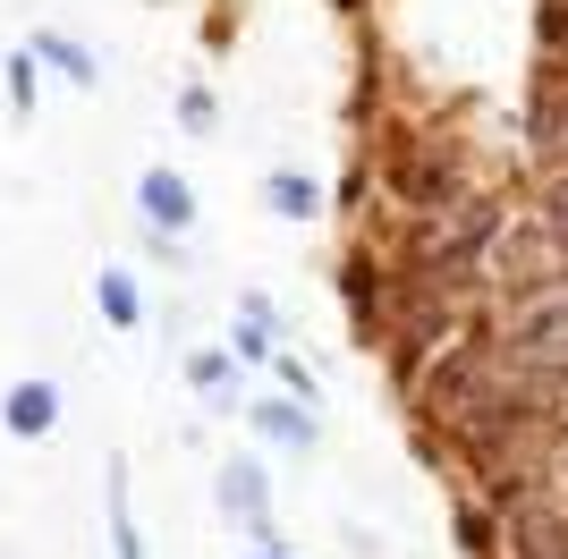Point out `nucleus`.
Instances as JSON below:
<instances>
[{"instance_id": "obj_1", "label": "nucleus", "mask_w": 568, "mask_h": 559, "mask_svg": "<svg viewBox=\"0 0 568 559\" xmlns=\"http://www.w3.org/2000/svg\"><path fill=\"white\" fill-rule=\"evenodd\" d=\"M493 348L518 373H535V382L568 373V280H551V288H535V297H518V305H500Z\"/></svg>"}, {"instance_id": "obj_2", "label": "nucleus", "mask_w": 568, "mask_h": 559, "mask_svg": "<svg viewBox=\"0 0 568 559\" xmlns=\"http://www.w3.org/2000/svg\"><path fill=\"white\" fill-rule=\"evenodd\" d=\"M551 280H568V255H560V237L535 221V212H509V230L493 237V255H484V288H493L500 305H518L535 297V288H551Z\"/></svg>"}, {"instance_id": "obj_3", "label": "nucleus", "mask_w": 568, "mask_h": 559, "mask_svg": "<svg viewBox=\"0 0 568 559\" xmlns=\"http://www.w3.org/2000/svg\"><path fill=\"white\" fill-rule=\"evenodd\" d=\"M467 186H475V179H467V153H458L450 136H407L399 162H390V195H399L416 221H425V212H442V204H458Z\"/></svg>"}, {"instance_id": "obj_4", "label": "nucleus", "mask_w": 568, "mask_h": 559, "mask_svg": "<svg viewBox=\"0 0 568 559\" xmlns=\"http://www.w3.org/2000/svg\"><path fill=\"white\" fill-rule=\"evenodd\" d=\"M213 491H221V509L246 526L255 551H281V535H272V475H263L255 458H221V484Z\"/></svg>"}, {"instance_id": "obj_5", "label": "nucleus", "mask_w": 568, "mask_h": 559, "mask_svg": "<svg viewBox=\"0 0 568 559\" xmlns=\"http://www.w3.org/2000/svg\"><path fill=\"white\" fill-rule=\"evenodd\" d=\"M136 212H144V230L162 237V246H179V237L195 230V186L179 179L170 162H153V170L136 179Z\"/></svg>"}, {"instance_id": "obj_6", "label": "nucleus", "mask_w": 568, "mask_h": 559, "mask_svg": "<svg viewBox=\"0 0 568 559\" xmlns=\"http://www.w3.org/2000/svg\"><path fill=\"white\" fill-rule=\"evenodd\" d=\"M246 424H255L272 449H314L323 441V416H314L306 398H246Z\"/></svg>"}, {"instance_id": "obj_7", "label": "nucleus", "mask_w": 568, "mask_h": 559, "mask_svg": "<svg viewBox=\"0 0 568 559\" xmlns=\"http://www.w3.org/2000/svg\"><path fill=\"white\" fill-rule=\"evenodd\" d=\"M281 331H288V323H281V305L263 297V288H246V297H237V365H272V356L288 348Z\"/></svg>"}, {"instance_id": "obj_8", "label": "nucleus", "mask_w": 568, "mask_h": 559, "mask_svg": "<svg viewBox=\"0 0 568 559\" xmlns=\"http://www.w3.org/2000/svg\"><path fill=\"white\" fill-rule=\"evenodd\" d=\"M0 424H9L18 441H43L51 424H60V390H51V382H18V390L0 398Z\"/></svg>"}, {"instance_id": "obj_9", "label": "nucleus", "mask_w": 568, "mask_h": 559, "mask_svg": "<svg viewBox=\"0 0 568 559\" xmlns=\"http://www.w3.org/2000/svg\"><path fill=\"white\" fill-rule=\"evenodd\" d=\"M535 162H544V170H568V77L535 93Z\"/></svg>"}, {"instance_id": "obj_10", "label": "nucleus", "mask_w": 568, "mask_h": 559, "mask_svg": "<svg viewBox=\"0 0 568 559\" xmlns=\"http://www.w3.org/2000/svg\"><path fill=\"white\" fill-rule=\"evenodd\" d=\"M26 51H34L43 69H60V77H69V85H102V60H94V51H85V43H77V34H60V26H43V34H34V43H26Z\"/></svg>"}, {"instance_id": "obj_11", "label": "nucleus", "mask_w": 568, "mask_h": 559, "mask_svg": "<svg viewBox=\"0 0 568 559\" xmlns=\"http://www.w3.org/2000/svg\"><path fill=\"white\" fill-rule=\"evenodd\" d=\"M263 212H281V221H314V212H323V186H314L306 170H272V179H263Z\"/></svg>"}, {"instance_id": "obj_12", "label": "nucleus", "mask_w": 568, "mask_h": 559, "mask_svg": "<svg viewBox=\"0 0 568 559\" xmlns=\"http://www.w3.org/2000/svg\"><path fill=\"white\" fill-rule=\"evenodd\" d=\"M187 382L213 398V407H237V348H195L187 356Z\"/></svg>"}, {"instance_id": "obj_13", "label": "nucleus", "mask_w": 568, "mask_h": 559, "mask_svg": "<svg viewBox=\"0 0 568 559\" xmlns=\"http://www.w3.org/2000/svg\"><path fill=\"white\" fill-rule=\"evenodd\" d=\"M94 305H102V323H111V331H136V323H144V297H136V280L119 272V263H102Z\"/></svg>"}, {"instance_id": "obj_14", "label": "nucleus", "mask_w": 568, "mask_h": 559, "mask_svg": "<svg viewBox=\"0 0 568 559\" xmlns=\"http://www.w3.org/2000/svg\"><path fill=\"white\" fill-rule=\"evenodd\" d=\"M102 491H111V551H119V559H144V542H136V517H128V475L111 466V484H102Z\"/></svg>"}, {"instance_id": "obj_15", "label": "nucleus", "mask_w": 568, "mask_h": 559, "mask_svg": "<svg viewBox=\"0 0 568 559\" xmlns=\"http://www.w3.org/2000/svg\"><path fill=\"white\" fill-rule=\"evenodd\" d=\"M535 221L560 237V255H568V170H551V179H544V195H535Z\"/></svg>"}, {"instance_id": "obj_16", "label": "nucleus", "mask_w": 568, "mask_h": 559, "mask_svg": "<svg viewBox=\"0 0 568 559\" xmlns=\"http://www.w3.org/2000/svg\"><path fill=\"white\" fill-rule=\"evenodd\" d=\"M34 69H43V60H34V51H9V111H34Z\"/></svg>"}, {"instance_id": "obj_17", "label": "nucleus", "mask_w": 568, "mask_h": 559, "mask_svg": "<svg viewBox=\"0 0 568 559\" xmlns=\"http://www.w3.org/2000/svg\"><path fill=\"white\" fill-rule=\"evenodd\" d=\"M213 119H221V102L204 85H187L179 93V128H187V136H213Z\"/></svg>"}, {"instance_id": "obj_18", "label": "nucleus", "mask_w": 568, "mask_h": 559, "mask_svg": "<svg viewBox=\"0 0 568 559\" xmlns=\"http://www.w3.org/2000/svg\"><path fill=\"white\" fill-rule=\"evenodd\" d=\"M544 433H551V441H568V373H551V382H544Z\"/></svg>"}, {"instance_id": "obj_19", "label": "nucleus", "mask_w": 568, "mask_h": 559, "mask_svg": "<svg viewBox=\"0 0 568 559\" xmlns=\"http://www.w3.org/2000/svg\"><path fill=\"white\" fill-rule=\"evenodd\" d=\"M551 491H568V441L551 449Z\"/></svg>"}, {"instance_id": "obj_20", "label": "nucleus", "mask_w": 568, "mask_h": 559, "mask_svg": "<svg viewBox=\"0 0 568 559\" xmlns=\"http://www.w3.org/2000/svg\"><path fill=\"white\" fill-rule=\"evenodd\" d=\"M332 9H365V0H332Z\"/></svg>"}, {"instance_id": "obj_21", "label": "nucleus", "mask_w": 568, "mask_h": 559, "mask_svg": "<svg viewBox=\"0 0 568 559\" xmlns=\"http://www.w3.org/2000/svg\"><path fill=\"white\" fill-rule=\"evenodd\" d=\"M255 559H288V551H255Z\"/></svg>"}]
</instances>
